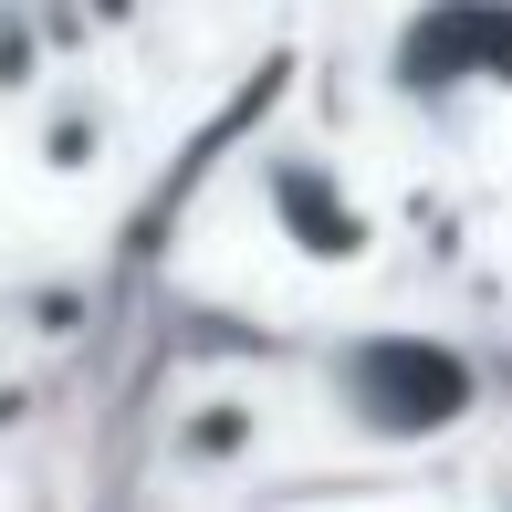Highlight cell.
Listing matches in <instances>:
<instances>
[{
	"label": "cell",
	"instance_id": "1",
	"mask_svg": "<svg viewBox=\"0 0 512 512\" xmlns=\"http://www.w3.org/2000/svg\"><path fill=\"white\" fill-rule=\"evenodd\" d=\"M345 387H356V418L387 429V439L450 429V418L471 408V377H460V356H439V345H356Z\"/></svg>",
	"mask_w": 512,
	"mask_h": 512
},
{
	"label": "cell",
	"instance_id": "2",
	"mask_svg": "<svg viewBox=\"0 0 512 512\" xmlns=\"http://www.w3.org/2000/svg\"><path fill=\"white\" fill-rule=\"evenodd\" d=\"M272 189H283V209H293V220L314 230L304 251H324V262H335V251H366V230H356V209H324V189H314L304 168H283V178H272Z\"/></svg>",
	"mask_w": 512,
	"mask_h": 512
}]
</instances>
